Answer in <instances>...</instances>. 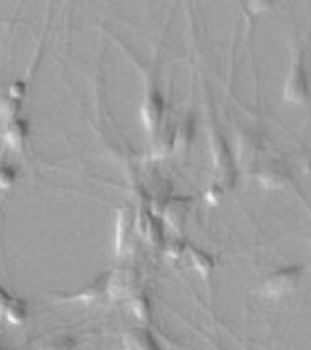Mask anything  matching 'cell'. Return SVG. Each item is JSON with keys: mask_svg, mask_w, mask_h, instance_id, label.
Instances as JSON below:
<instances>
[{"mask_svg": "<svg viewBox=\"0 0 311 350\" xmlns=\"http://www.w3.org/2000/svg\"><path fill=\"white\" fill-rule=\"evenodd\" d=\"M310 86H308V72L305 68V56L303 51L298 49L293 57L290 72H288L286 83H284V98L295 103H303L308 100Z\"/></svg>", "mask_w": 311, "mask_h": 350, "instance_id": "obj_1", "label": "cell"}, {"mask_svg": "<svg viewBox=\"0 0 311 350\" xmlns=\"http://www.w3.org/2000/svg\"><path fill=\"white\" fill-rule=\"evenodd\" d=\"M301 280V268L299 266H284V268L273 271L265 280L262 290L269 297H283L298 286Z\"/></svg>", "mask_w": 311, "mask_h": 350, "instance_id": "obj_2", "label": "cell"}, {"mask_svg": "<svg viewBox=\"0 0 311 350\" xmlns=\"http://www.w3.org/2000/svg\"><path fill=\"white\" fill-rule=\"evenodd\" d=\"M109 273H103L98 276L94 282H91L86 286L79 288L78 291L72 293L61 295L62 301H71V304H94V301L101 300L105 295H108V283H109Z\"/></svg>", "mask_w": 311, "mask_h": 350, "instance_id": "obj_3", "label": "cell"}, {"mask_svg": "<svg viewBox=\"0 0 311 350\" xmlns=\"http://www.w3.org/2000/svg\"><path fill=\"white\" fill-rule=\"evenodd\" d=\"M137 273L131 269H123V271H111L109 273L108 283V295H118V297H133L137 291Z\"/></svg>", "mask_w": 311, "mask_h": 350, "instance_id": "obj_4", "label": "cell"}, {"mask_svg": "<svg viewBox=\"0 0 311 350\" xmlns=\"http://www.w3.org/2000/svg\"><path fill=\"white\" fill-rule=\"evenodd\" d=\"M124 350H162L157 338L144 327L130 328L123 337Z\"/></svg>", "mask_w": 311, "mask_h": 350, "instance_id": "obj_5", "label": "cell"}, {"mask_svg": "<svg viewBox=\"0 0 311 350\" xmlns=\"http://www.w3.org/2000/svg\"><path fill=\"white\" fill-rule=\"evenodd\" d=\"M0 313H2L10 323L19 325V323L25 320L27 308H25L24 301L12 297V295H9L2 286H0Z\"/></svg>", "mask_w": 311, "mask_h": 350, "instance_id": "obj_6", "label": "cell"}, {"mask_svg": "<svg viewBox=\"0 0 311 350\" xmlns=\"http://www.w3.org/2000/svg\"><path fill=\"white\" fill-rule=\"evenodd\" d=\"M162 109H163V101L160 98L159 91H152L148 93V96L145 98L144 103V118L148 125V129H152L155 123H159L160 116H162Z\"/></svg>", "mask_w": 311, "mask_h": 350, "instance_id": "obj_7", "label": "cell"}, {"mask_svg": "<svg viewBox=\"0 0 311 350\" xmlns=\"http://www.w3.org/2000/svg\"><path fill=\"white\" fill-rule=\"evenodd\" d=\"M128 308L133 313L135 319L140 322H150L152 320V301L144 293H135L128 298Z\"/></svg>", "mask_w": 311, "mask_h": 350, "instance_id": "obj_8", "label": "cell"}, {"mask_svg": "<svg viewBox=\"0 0 311 350\" xmlns=\"http://www.w3.org/2000/svg\"><path fill=\"white\" fill-rule=\"evenodd\" d=\"M187 253H189L190 262H192V266L195 268V271L199 273L200 276L206 278V276L211 275L212 268H214V260L211 258V254L202 251L200 247L193 246H190L189 250H187Z\"/></svg>", "mask_w": 311, "mask_h": 350, "instance_id": "obj_9", "label": "cell"}, {"mask_svg": "<svg viewBox=\"0 0 311 350\" xmlns=\"http://www.w3.org/2000/svg\"><path fill=\"white\" fill-rule=\"evenodd\" d=\"M137 228L145 239L160 241V238H162V232H160L159 226H157V221L152 216H148V214H145L144 217L138 219Z\"/></svg>", "mask_w": 311, "mask_h": 350, "instance_id": "obj_10", "label": "cell"}, {"mask_svg": "<svg viewBox=\"0 0 311 350\" xmlns=\"http://www.w3.org/2000/svg\"><path fill=\"white\" fill-rule=\"evenodd\" d=\"M25 135H27V125L22 123L21 120H16V122L7 126V142L14 147H19L24 142Z\"/></svg>", "mask_w": 311, "mask_h": 350, "instance_id": "obj_11", "label": "cell"}, {"mask_svg": "<svg viewBox=\"0 0 311 350\" xmlns=\"http://www.w3.org/2000/svg\"><path fill=\"white\" fill-rule=\"evenodd\" d=\"M284 172L281 169H278V167H266L265 170L261 172V180L262 184H266L268 187H278V185H281L284 182Z\"/></svg>", "mask_w": 311, "mask_h": 350, "instance_id": "obj_12", "label": "cell"}, {"mask_svg": "<svg viewBox=\"0 0 311 350\" xmlns=\"http://www.w3.org/2000/svg\"><path fill=\"white\" fill-rule=\"evenodd\" d=\"M128 214L122 213V216L118 219V224H116V241H118V250H122L123 241L128 239V228H130V221L126 219Z\"/></svg>", "mask_w": 311, "mask_h": 350, "instance_id": "obj_13", "label": "cell"}, {"mask_svg": "<svg viewBox=\"0 0 311 350\" xmlns=\"http://www.w3.org/2000/svg\"><path fill=\"white\" fill-rule=\"evenodd\" d=\"M14 178H16L14 169H10V167H2L0 169V187H9L14 182Z\"/></svg>", "mask_w": 311, "mask_h": 350, "instance_id": "obj_14", "label": "cell"}, {"mask_svg": "<svg viewBox=\"0 0 311 350\" xmlns=\"http://www.w3.org/2000/svg\"><path fill=\"white\" fill-rule=\"evenodd\" d=\"M184 244L180 243V241H172L170 246H168V254H172V256H180L182 253H184Z\"/></svg>", "mask_w": 311, "mask_h": 350, "instance_id": "obj_15", "label": "cell"}]
</instances>
